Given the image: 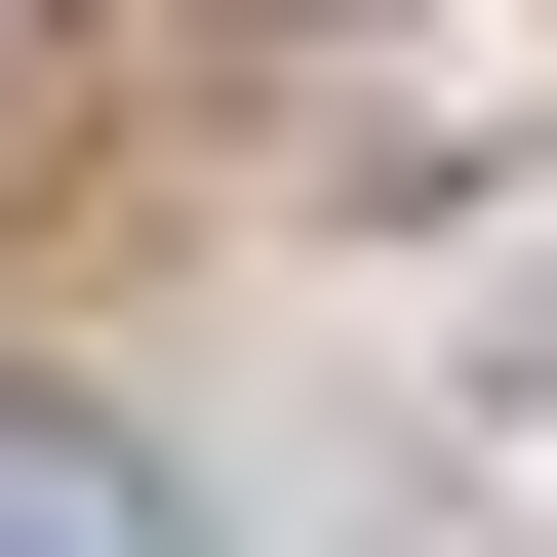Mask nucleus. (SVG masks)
Wrapping results in <instances>:
<instances>
[{
	"label": "nucleus",
	"mask_w": 557,
	"mask_h": 557,
	"mask_svg": "<svg viewBox=\"0 0 557 557\" xmlns=\"http://www.w3.org/2000/svg\"><path fill=\"white\" fill-rule=\"evenodd\" d=\"M0 557H160V478H81V438H0Z\"/></svg>",
	"instance_id": "1"
},
{
	"label": "nucleus",
	"mask_w": 557,
	"mask_h": 557,
	"mask_svg": "<svg viewBox=\"0 0 557 557\" xmlns=\"http://www.w3.org/2000/svg\"><path fill=\"white\" fill-rule=\"evenodd\" d=\"M0 120H40V0H0Z\"/></svg>",
	"instance_id": "2"
}]
</instances>
